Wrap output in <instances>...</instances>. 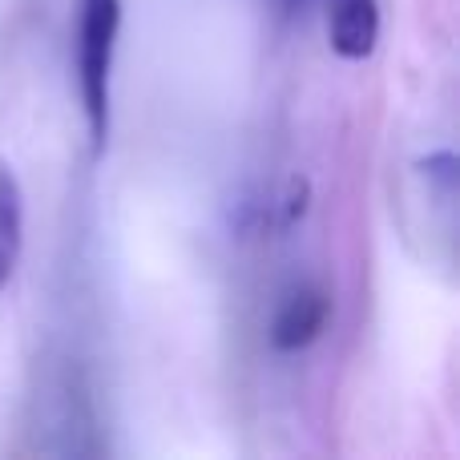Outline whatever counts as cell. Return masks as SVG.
<instances>
[{
  "instance_id": "cell-3",
  "label": "cell",
  "mask_w": 460,
  "mask_h": 460,
  "mask_svg": "<svg viewBox=\"0 0 460 460\" xmlns=\"http://www.w3.org/2000/svg\"><path fill=\"white\" fill-rule=\"evenodd\" d=\"M40 429L49 432H65V453H77V440H73V429L77 424H85V429H93V416H89V396L85 388L77 384V376L65 367V372H57L53 380L40 384Z\"/></svg>"
},
{
  "instance_id": "cell-2",
  "label": "cell",
  "mask_w": 460,
  "mask_h": 460,
  "mask_svg": "<svg viewBox=\"0 0 460 460\" xmlns=\"http://www.w3.org/2000/svg\"><path fill=\"white\" fill-rule=\"evenodd\" d=\"M327 315H332V299L319 287H299L291 299L279 307L275 323H270V343L279 351H299L307 343L319 340V332L327 327Z\"/></svg>"
},
{
  "instance_id": "cell-6",
  "label": "cell",
  "mask_w": 460,
  "mask_h": 460,
  "mask_svg": "<svg viewBox=\"0 0 460 460\" xmlns=\"http://www.w3.org/2000/svg\"><path fill=\"white\" fill-rule=\"evenodd\" d=\"M283 4H287V8H299V4H303V0H283Z\"/></svg>"
},
{
  "instance_id": "cell-1",
  "label": "cell",
  "mask_w": 460,
  "mask_h": 460,
  "mask_svg": "<svg viewBox=\"0 0 460 460\" xmlns=\"http://www.w3.org/2000/svg\"><path fill=\"white\" fill-rule=\"evenodd\" d=\"M121 29V0H81L77 16V89L89 137L102 150L110 137V69Z\"/></svg>"
},
{
  "instance_id": "cell-5",
  "label": "cell",
  "mask_w": 460,
  "mask_h": 460,
  "mask_svg": "<svg viewBox=\"0 0 460 460\" xmlns=\"http://www.w3.org/2000/svg\"><path fill=\"white\" fill-rule=\"evenodd\" d=\"M24 246V199L16 174L0 162V291L8 287Z\"/></svg>"
},
{
  "instance_id": "cell-4",
  "label": "cell",
  "mask_w": 460,
  "mask_h": 460,
  "mask_svg": "<svg viewBox=\"0 0 460 460\" xmlns=\"http://www.w3.org/2000/svg\"><path fill=\"white\" fill-rule=\"evenodd\" d=\"M327 37H332L335 53L348 57V61L372 57L376 40H380V8H376V0H332Z\"/></svg>"
}]
</instances>
